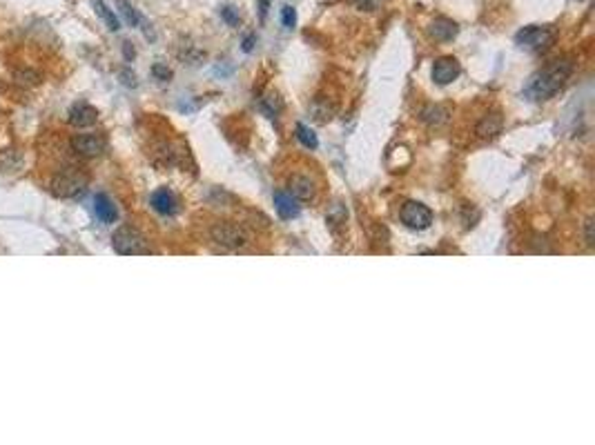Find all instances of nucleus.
I'll return each mask as SVG.
<instances>
[{
    "label": "nucleus",
    "instance_id": "1",
    "mask_svg": "<svg viewBox=\"0 0 595 445\" xmlns=\"http://www.w3.org/2000/svg\"><path fill=\"white\" fill-rule=\"evenodd\" d=\"M571 74H573L571 58H555L549 65H544L537 74L530 76L524 94L530 100H551L568 83Z\"/></svg>",
    "mask_w": 595,
    "mask_h": 445
},
{
    "label": "nucleus",
    "instance_id": "2",
    "mask_svg": "<svg viewBox=\"0 0 595 445\" xmlns=\"http://www.w3.org/2000/svg\"><path fill=\"white\" fill-rule=\"evenodd\" d=\"M112 247L116 249V254H121V256H143V254H152L147 238L132 225H123L114 232Z\"/></svg>",
    "mask_w": 595,
    "mask_h": 445
},
{
    "label": "nucleus",
    "instance_id": "3",
    "mask_svg": "<svg viewBox=\"0 0 595 445\" xmlns=\"http://www.w3.org/2000/svg\"><path fill=\"white\" fill-rule=\"evenodd\" d=\"M515 43L533 54H542L555 43V32L551 27H544V25H528L515 34Z\"/></svg>",
    "mask_w": 595,
    "mask_h": 445
},
{
    "label": "nucleus",
    "instance_id": "4",
    "mask_svg": "<svg viewBox=\"0 0 595 445\" xmlns=\"http://www.w3.org/2000/svg\"><path fill=\"white\" fill-rule=\"evenodd\" d=\"M214 243L227 249H241L250 243V234L236 223H214L210 230Z\"/></svg>",
    "mask_w": 595,
    "mask_h": 445
},
{
    "label": "nucleus",
    "instance_id": "5",
    "mask_svg": "<svg viewBox=\"0 0 595 445\" xmlns=\"http://www.w3.org/2000/svg\"><path fill=\"white\" fill-rule=\"evenodd\" d=\"M87 187V178L76 172V170H65L58 172L52 181V194L58 198H79Z\"/></svg>",
    "mask_w": 595,
    "mask_h": 445
},
{
    "label": "nucleus",
    "instance_id": "6",
    "mask_svg": "<svg viewBox=\"0 0 595 445\" xmlns=\"http://www.w3.org/2000/svg\"><path fill=\"white\" fill-rule=\"evenodd\" d=\"M399 219L410 230H426L433 223V212L420 200H406L399 210Z\"/></svg>",
    "mask_w": 595,
    "mask_h": 445
},
{
    "label": "nucleus",
    "instance_id": "7",
    "mask_svg": "<svg viewBox=\"0 0 595 445\" xmlns=\"http://www.w3.org/2000/svg\"><path fill=\"white\" fill-rule=\"evenodd\" d=\"M72 147L76 154H81L85 158H96L105 151L107 141L98 134H79L72 138Z\"/></svg>",
    "mask_w": 595,
    "mask_h": 445
},
{
    "label": "nucleus",
    "instance_id": "8",
    "mask_svg": "<svg viewBox=\"0 0 595 445\" xmlns=\"http://www.w3.org/2000/svg\"><path fill=\"white\" fill-rule=\"evenodd\" d=\"M460 74H462V65L453 56H441L433 62V81L437 85H450Z\"/></svg>",
    "mask_w": 595,
    "mask_h": 445
},
{
    "label": "nucleus",
    "instance_id": "9",
    "mask_svg": "<svg viewBox=\"0 0 595 445\" xmlns=\"http://www.w3.org/2000/svg\"><path fill=\"white\" fill-rule=\"evenodd\" d=\"M149 205L161 216H174L176 212H179V200H176V196L170 192L168 187L156 189V192L149 196Z\"/></svg>",
    "mask_w": 595,
    "mask_h": 445
},
{
    "label": "nucleus",
    "instance_id": "10",
    "mask_svg": "<svg viewBox=\"0 0 595 445\" xmlns=\"http://www.w3.org/2000/svg\"><path fill=\"white\" fill-rule=\"evenodd\" d=\"M428 34L433 36L435 41H439V43H450L453 38H457L460 27H457V22H455V20H450L446 16H439V18H435L433 22H430Z\"/></svg>",
    "mask_w": 595,
    "mask_h": 445
},
{
    "label": "nucleus",
    "instance_id": "11",
    "mask_svg": "<svg viewBox=\"0 0 595 445\" xmlns=\"http://www.w3.org/2000/svg\"><path fill=\"white\" fill-rule=\"evenodd\" d=\"M67 118L74 127H90L98 121V111L90 103H74L67 111Z\"/></svg>",
    "mask_w": 595,
    "mask_h": 445
},
{
    "label": "nucleus",
    "instance_id": "12",
    "mask_svg": "<svg viewBox=\"0 0 595 445\" xmlns=\"http://www.w3.org/2000/svg\"><path fill=\"white\" fill-rule=\"evenodd\" d=\"M288 192L293 194L297 200H312L314 194H316V187L308 176L295 174V176L288 178Z\"/></svg>",
    "mask_w": 595,
    "mask_h": 445
},
{
    "label": "nucleus",
    "instance_id": "13",
    "mask_svg": "<svg viewBox=\"0 0 595 445\" xmlns=\"http://www.w3.org/2000/svg\"><path fill=\"white\" fill-rule=\"evenodd\" d=\"M274 210L279 212V216H281V219H286V221L297 219V216L301 214L299 200L290 192H274Z\"/></svg>",
    "mask_w": 595,
    "mask_h": 445
},
{
    "label": "nucleus",
    "instance_id": "14",
    "mask_svg": "<svg viewBox=\"0 0 595 445\" xmlns=\"http://www.w3.org/2000/svg\"><path fill=\"white\" fill-rule=\"evenodd\" d=\"M502 127H504L502 114L493 111V114H486V116L477 123L475 132H477V136H482V138H493V136H497L502 132Z\"/></svg>",
    "mask_w": 595,
    "mask_h": 445
},
{
    "label": "nucleus",
    "instance_id": "15",
    "mask_svg": "<svg viewBox=\"0 0 595 445\" xmlns=\"http://www.w3.org/2000/svg\"><path fill=\"white\" fill-rule=\"evenodd\" d=\"M94 212L103 223H114L119 219V210L107 194H96L94 196Z\"/></svg>",
    "mask_w": 595,
    "mask_h": 445
},
{
    "label": "nucleus",
    "instance_id": "16",
    "mask_svg": "<svg viewBox=\"0 0 595 445\" xmlns=\"http://www.w3.org/2000/svg\"><path fill=\"white\" fill-rule=\"evenodd\" d=\"M92 7H94V11H96V16L107 25L109 32H119V29H121V20L116 18V14H114L112 9L103 3V0H92Z\"/></svg>",
    "mask_w": 595,
    "mask_h": 445
},
{
    "label": "nucleus",
    "instance_id": "17",
    "mask_svg": "<svg viewBox=\"0 0 595 445\" xmlns=\"http://www.w3.org/2000/svg\"><path fill=\"white\" fill-rule=\"evenodd\" d=\"M116 5H119L121 16L125 18V22H128L130 27H138V25H143L141 14H138V11H136V9L128 3V0H116Z\"/></svg>",
    "mask_w": 595,
    "mask_h": 445
},
{
    "label": "nucleus",
    "instance_id": "18",
    "mask_svg": "<svg viewBox=\"0 0 595 445\" xmlns=\"http://www.w3.org/2000/svg\"><path fill=\"white\" fill-rule=\"evenodd\" d=\"M297 138H299V143L303 147H308V149L319 147V138H316V134L310 130L308 125H303V123H297Z\"/></svg>",
    "mask_w": 595,
    "mask_h": 445
},
{
    "label": "nucleus",
    "instance_id": "19",
    "mask_svg": "<svg viewBox=\"0 0 595 445\" xmlns=\"http://www.w3.org/2000/svg\"><path fill=\"white\" fill-rule=\"evenodd\" d=\"M221 18L225 20V25H230V27H239V22H241L239 9L234 5H223L221 7Z\"/></svg>",
    "mask_w": 595,
    "mask_h": 445
},
{
    "label": "nucleus",
    "instance_id": "20",
    "mask_svg": "<svg viewBox=\"0 0 595 445\" xmlns=\"http://www.w3.org/2000/svg\"><path fill=\"white\" fill-rule=\"evenodd\" d=\"M346 207L341 205V203H335V205L330 207V212H328V216H326V221L328 223H333V225H341V223H346Z\"/></svg>",
    "mask_w": 595,
    "mask_h": 445
},
{
    "label": "nucleus",
    "instance_id": "21",
    "mask_svg": "<svg viewBox=\"0 0 595 445\" xmlns=\"http://www.w3.org/2000/svg\"><path fill=\"white\" fill-rule=\"evenodd\" d=\"M261 109L268 114L270 118H274L276 114H279V109H281V100L276 98V96H268V98H263L261 100Z\"/></svg>",
    "mask_w": 595,
    "mask_h": 445
},
{
    "label": "nucleus",
    "instance_id": "22",
    "mask_svg": "<svg viewBox=\"0 0 595 445\" xmlns=\"http://www.w3.org/2000/svg\"><path fill=\"white\" fill-rule=\"evenodd\" d=\"M281 22H283L286 29H293L295 25H297V9L290 7V5H286V7L281 9Z\"/></svg>",
    "mask_w": 595,
    "mask_h": 445
},
{
    "label": "nucleus",
    "instance_id": "23",
    "mask_svg": "<svg viewBox=\"0 0 595 445\" xmlns=\"http://www.w3.org/2000/svg\"><path fill=\"white\" fill-rule=\"evenodd\" d=\"M422 118H424L426 123H441V121L446 118V111L439 109V107H428V109H424Z\"/></svg>",
    "mask_w": 595,
    "mask_h": 445
},
{
    "label": "nucleus",
    "instance_id": "24",
    "mask_svg": "<svg viewBox=\"0 0 595 445\" xmlns=\"http://www.w3.org/2000/svg\"><path fill=\"white\" fill-rule=\"evenodd\" d=\"M152 74H154V78H159V81H170L172 78V71L166 65H161V62H156V65L152 67Z\"/></svg>",
    "mask_w": 595,
    "mask_h": 445
},
{
    "label": "nucleus",
    "instance_id": "25",
    "mask_svg": "<svg viewBox=\"0 0 595 445\" xmlns=\"http://www.w3.org/2000/svg\"><path fill=\"white\" fill-rule=\"evenodd\" d=\"M382 3L384 0H354V5H357L359 9H366V11H375Z\"/></svg>",
    "mask_w": 595,
    "mask_h": 445
},
{
    "label": "nucleus",
    "instance_id": "26",
    "mask_svg": "<svg viewBox=\"0 0 595 445\" xmlns=\"http://www.w3.org/2000/svg\"><path fill=\"white\" fill-rule=\"evenodd\" d=\"M255 43H257V36H255V34H248V36H246V41H243V52H246V54H250L252 49H255Z\"/></svg>",
    "mask_w": 595,
    "mask_h": 445
},
{
    "label": "nucleus",
    "instance_id": "27",
    "mask_svg": "<svg viewBox=\"0 0 595 445\" xmlns=\"http://www.w3.org/2000/svg\"><path fill=\"white\" fill-rule=\"evenodd\" d=\"M270 3H272V0H259V18L261 20H265V16H268Z\"/></svg>",
    "mask_w": 595,
    "mask_h": 445
},
{
    "label": "nucleus",
    "instance_id": "28",
    "mask_svg": "<svg viewBox=\"0 0 595 445\" xmlns=\"http://www.w3.org/2000/svg\"><path fill=\"white\" fill-rule=\"evenodd\" d=\"M587 245H593V219L587 221Z\"/></svg>",
    "mask_w": 595,
    "mask_h": 445
},
{
    "label": "nucleus",
    "instance_id": "29",
    "mask_svg": "<svg viewBox=\"0 0 595 445\" xmlns=\"http://www.w3.org/2000/svg\"><path fill=\"white\" fill-rule=\"evenodd\" d=\"M580 3H582V0H580Z\"/></svg>",
    "mask_w": 595,
    "mask_h": 445
}]
</instances>
